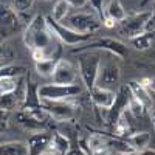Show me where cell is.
Returning <instances> with one entry per match:
<instances>
[{
  "instance_id": "6da1fadb",
  "label": "cell",
  "mask_w": 155,
  "mask_h": 155,
  "mask_svg": "<svg viewBox=\"0 0 155 155\" xmlns=\"http://www.w3.org/2000/svg\"><path fill=\"white\" fill-rule=\"evenodd\" d=\"M54 34L50 31L47 20L44 16H34L30 23L27 25V28L23 31V42L30 48V51L33 50H45L51 56L53 54V50H59L61 47L54 42Z\"/></svg>"
},
{
  "instance_id": "8d00e7d4",
  "label": "cell",
  "mask_w": 155,
  "mask_h": 155,
  "mask_svg": "<svg viewBox=\"0 0 155 155\" xmlns=\"http://www.w3.org/2000/svg\"><path fill=\"white\" fill-rule=\"evenodd\" d=\"M92 155H112L107 149H104V150H98V152H93Z\"/></svg>"
},
{
  "instance_id": "b9f144b4",
  "label": "cell",
  "mask_w": 155,
  "mask_h": 155,
  "mask_svg": "<svg viewBox=\"0 0 155 155\" xmlns=\"http://www.w3.org/2000/svg\"><path fill=\"white\" fill-rule=\"evenodd\" d=\"M42 155H56V153H53V152H50V150H47V152H44Z\"/></svg>"
},
{
  "instance_id": "ba28073f",
  "label": "cell",
  "mask_w": 155,
  "mask_h": 155,
  "mask_svg": "<svg viewBox=\"0 0 155 155\" xmlns=\"http://www.w3.org/2000/svg\"><path fill=\"white\" fill-rule=\"evenodd\" d=\"M79 50H106V51L115 54L116 58H120V59H124V58H127V54H129L126 44H123L121 41H116V39H112V37L96 39L95 42L85 44V45H84L82 48H79ZM79 50H78V51H79Z\"/></svg>"
},
{
  "instance_id": "44dd1931",
  "label": "cell",
  "mask_w": 155,
  "mask_h": 155,
  "mask_svg": "<svg viewBox=\"0 0 155 155\" xmlns=\"http://www.w3.org/2000/svg\"><path fill=\"white\" fill-rule=\"evenodd\" d=\"M153 31H144V33H141L132 39H129V42H130V45L135 48V50H140V51H146L150 48L152 42H153Z\"/></svg>"
},
{
  "instance_id": "5b68a950",
  "label": "cell",
  "mask_w": 155,
  "mask_h": 155,
  "mask_svg": "<svg viewBox=\"0 0 155 155\" xmlns=\"http://www.w3.org/2000/svg\"><path fill=\"white\" fill-rule=\"evenodd\" d=\"M45 20H47V25H48L50 31L54 34V37L59 39V41L64 42L65 45L84 44V42L90 41V39H92V36H93V34H81V33H78V31L68 28L67 25H62V23L53 20V17H51V16H47Z\"/></svg>"
},
{
  "instance_id": "4dcf8cb0",
  "label": "cell",
  "mask_w": 155,
  "mask_h": 155,
  "mask_svg": "<svg viewBox=\"0 0 155 155\" xmlns=\"http://www.w3.org/2000/svg\"><path fill=\"white\" fill-rule=\"evenodd\" d=\"M129 112H130L135 118H141V116L144 115V112H146V109L140 104V102L132 96V99H130V104H129Z\"/></svg>"
},
{
  "instance_id": "ffe728a7",
  "label": "cell",
  "mask_w": 155,
  "mask_h": 155,
  "mask_svg": "<svg viewBox=\"0 0 155 155\" xmlns=\"http://www.w3.org/2000/svg\"><path fill=\"white\" fill-rule=\"evenodd\" d=\"M126 16H127V12H126V9L121 5L120 0H110L109 5L106 6V17L112 19L116 23L123 22L126 19Z\"/></svg>"
},
{
  "instance_id": "e575fe53",
  "label": "cell",
  "mask_w": 155,
  "mask_h": 155,
  "mask_svg": "<svg viewBox=\"0 0 155 155\" xmlns=\"http://www.w3.org/2000/svg\"><path fill=\"white\" fill-rule=\"evenodd\" d=\"M102 25H104V27H107V28H113L115 25H116V22H113L112 19H109V17H106L104 20H102Z\"/></svg>"
},
{
  "instance_id": "ab89813d",
  "label": "cell",
  "mask_w": 155,
  "mask_h": 155,
  "mask_svg": "<svg viewBox=\"0 0 155 155\" xmlns=\"http://www.w3.org/2000/svg\"><path fill=\"white\" fill-rule=\"evenodd\" d=\"M149 88L152 92H155V78H150V84H149Z\"/></svg>"
},
{
  "instance_id": "9c48e42d",
  "label": "cell",
  "mask_w": 155,
  "mask_h": 155,
  "mask_svg": "<svg viewBox=\"0 0 155 155\" xmlns=\"http://www.w3.org/2000/svg\"><path fill=\"white\" fill-rule=\"evenodd\" d=\"M41 106L54 121H68L74 116V109L68 101H41Z\"/></svg>"
},
{
  "instance_id": "52a82bcc",
  "label": "cell",
  "mask_w": 155,
  "mask_h": 155,
  "mask_svg": "<svg viewBox=\"0 0 155 155\" xmlns=\"http://www.w3.org/2000/svg\"><path fill=\"white\" fill-rule=\"evenodd\" d=\"M102 22L93 16V14H88V12H78V14L71 16L68 19L67 27L81 33V34H93L95 31H98L101 28Z\"/></svg>"
},
{
  "instance_id": "1f68e13d",
  "label": "cell",
  "mask_w": 155,
  "mask_h": 155,
  "mask_svg": "<svg viewBox=\"0 0 155 155\" xmlns=\"http://www.w3.org/2000/svg\"><path fill=\"white\" fill-rule=\"evenodd\" d=\"M90 5L93 6V9H96V12L99 14V20L102 22L106 19V8H104V0H88Z\"/></svg>"
},
{
  "instance_id": "3957f363",
  "label": "cell",
  "mask_w": 155,
  "mask_h": 155,
  "mask_svg": "<svg viewBox=\"0 0 155 155\" xmlns=\"http://www.w3.org/2000/svg\"><path fill=\"white\" fill-rule=\"evenodd\" d=\"M82 93L81 85L71 84V85H61V84H44L39 85L37 95L41 101H70L78 98Z\"/></svg>"
},
{
  "instance_id": "7a4b0ae2",
  "label": "cell",
  "mask_w": 155,
  "mask_h": 155,
  "mask_svg": "<svg viewBox=\"0 0 155 155\" xmlns=\"http://www.w3.org/2000/svg\"><path fill=\"white\" fill-rule=\"evenodd\" d=\"M8 3H0V42L12 37L14 34L25 31L28 22Z\"/></svg>"
},
{
  "instance_id": "cb8c5ba5",
  "label": "cell",
  "mask_w": 155,
  "mask_h": 155,
  "mask_svg": "<svg viewBox=\"0 0 155 155\" xmlns=\"http://www.w3.org/2000/svg\"><path fill=\"white\" fill-rule=\"evenodd\" d=\"M27 73L28 70L23 65H2L0 67V79H3V78H20Z\"/></svg>"
},
{
  "instance_id": "8fae6325",
  "label": "cell",
  "mask_w": 155,
  "mask_h": 155,
  "mask_svg": "<svg viewBox=\"0 0 155 155\" xmlns=\"http://www.w3.org/2000/svg\"><path fill=\"white\" fill-rule=\"evenodd\" d=\"M51 78H53V82L54 84L71 85V84H76L78 71H76V67L73 65V64H70L65 59H59Z\"/></svg>"
},
{
  "instance_id": "74e56055",
  "label": "cell",
  "mask_w": 155,
  "mask_h": 155,
  "mask_svg": "<svg viewBox=\"0 0 155 155\" xmlns=\"http://www.w3.org/2000/svg\"><path fill=\"white\" fill-rule=\"evenodd\" d=\"M68 155H85L81 149H76V150H70V153Z\"/></svg>"
},
{
  "instance_id": "277c9868",
  "label": "cell",
  "mask_w": 155,
  "mask_h": 155,
  "mask_svg": "<svg viewBox=\"0 0 155 155\" xmlns=\"http://www.w3.org/2000/svg\"><path fill=\"white\" fill-rule=\"evenodd\" d=\"M99 68H101L99 54L87 53V54H82L78 59V73H79L84 85L87 87V90H90V92L96 87Z\"/></svg>"
},
{
  "instance_id": "f1b7e54d",
  "label": "cell",
  "mask_w": 155,
  "mask_h": 155,
  "mask_svg": "<svg viewBox=\"0 0 155 155\" xmlns=\"http://www.w3.org/2000/svg\"><path fill=\"white\" fill-rule=\"evenodd\" d=\"M20 78H3L0 79V93H14Z\"/></svg>"
},
{
  "instance_id": "7c38bea8",
  "label": "cell",
  "mask_w": 155,
  "mask_h": 155,
  "mask_svg": "<svg viewBox=\"0 0 155 155\" xmlns=\"http://www.w3.org/2000/svg\"><path fill=\"white\" fill-rule=\"evenodd\" d=\"M120 78H121V70L120 67L113 62H107L102 65L101 64V68H99V74H98V82L99 87H104L109 88L112 85H116L120 82ZM96 82V84H98Z\"/></svg>"
},
{
  "instance_id": "603a6c76",
  "label": "cell",
  "mask_w": 155,
  "mask_h": 155,
  "mask_svg": "<svg viewBox=\"0 0 155 155\" xmlns=\"http://www.w3.org/2000/svg\"><path fill=\"white\" fill-rule=\"evenodd\" d=\"M107 143H109V140L101 134H90V137L87 138V146L90 149V153L104 150L107 147Z\"/></svg>"
},
{
  "instance_id": "d6a6232c",
  "label": "cell",
  "mask_w": 155,
  "mask_h": 155,
  "mask_svg": "<svg viewBox=\"0 0 155 155\" xmlns=\"http://www.w3.org/2000/svg\"><path fill=\"white\" fill-rule=\"evenodd\" d=\"M65 2L73 8H84L88 3V0H65Z\"/></svg>"
},
{
  "instance_id": "30bf717a",
  "label": "cell",
  "mask_w": 155,
  "mask_h": 155,
  "mask_svg": "<svg viewBox=\"0 0 155 155\" xmlns=\"http://www.w3.org/2000/svg\"><path fill=\"white\" fill-rule=\"evenodd\" d=\"M130 99H132V93H130V90H129V87L127 85L120 87L118 93H116L113 106L107 110L109 112V115H107V123L113 126L116 123V120H118L124 112H127L129 104H130Z\"/></svg>"
},
{
  "instance_id": "7bdbcfd3",
  "label": "cell",
  "mask_w": 155,
  "mask_h": 155,
  "mask_svg": "<svg viewBox=\"0 0 155 155\" xmlns=\"http://www.w3.org/2000/svg\"><path fill=\"white\" fill-rule=\"evenodd\" d=\"M116 155H137V152L135 153H116Z\"/></svg>"
},
{
  "instance_id": "9a60e30c",
  "label": "cell",
  "mask_w": 155,
  "mask_h": 155,
  "mask_svg": "<svg viewBox=\"0 0 155 155\" xmlns=\"http://www.w3.org/2000/svg\"><path fill=\"white\" fill-rule=\"evenodd\" d=\"M14 120H16V123L23 129V130H27V132H30V134L44 132L45 127H47V124L34 120L33 116H30L25 110H17L16 115H14Z\"/></svg>"
},
{
  "instance_id": "83f0119b",
  "label": "cell",
  "mask_w": 155,
  "mask_h": 155,
  "mask_svg": "<svg viewBox=\"0 0 155 155\" xmlns=\"http://www.w3.org/2000/svg\"><path fill=\"white\" fill-rule=\"evenodd\" d=\"M107 146H110L116 153H135L137 150L127 143L126 140H121V138H116V140H110Z\"/></svg>"
},
{
  "instance_id": "4316f807",
  "label": "cell",
  "mask_w": 155,
  "mask_h": 155,
  "mask_svg": "<svg viewBox=\"0 0 155 155\" xmlns=\"http://www.w3.org/2000/svg\"><path fill=\"white\" fill-rule=\"evenodd\" d=\"M113 129H115V135L118 138H123L130 132V124H129V120H127V112H124L120 118L116 120V123L113 124Z\"/></svg>"
},
{
  "instance_id": "8992f818",
  "label": "cell",
  "mask_w": 155,
  "mask_h": 155,
  "mask_svg": "<svg viewBox=\"0 0 155 155\" xmlns=\"http://www.w3.org/2000/svg\"><path fill=\"white\" fill-rule=\"evenodd\" d=\"M152 17V11H141L126 16L123 22H120V34L127 39H132L146 31V25Z\"/></svg>"
},
{
  "instance_id": "2e32d148",
  "label": "cell",
  "mask_w": 155,
  "mask_h": 155,
  "mask_svg": "<svg viewBox=\"0 0 155 155\" xmlns=\"http://www.w3.org/2000/svg\"><path fill=\"white\" fill-rule=\"evenodd\" d=\"M127 87H129V90H130V93H132V96L140 102L141 106H143L146 110H152L153 107V102H152V96H150V93H149V90L141 84L140 81H130L127 84Z\"/></svg>"
},
{
  "instance_id": "d6986e66",
  "label": "cell",
  "mask_w": 155,
  "mask_h": 155,
  "mask_svg": "<svg viewBox=\"0 0 155 155\" xmlns=\"http://www.w3.org/2000/svg\"><path fill=\"white\" fill-rule=\"evenodd\" d=\"M150 140H152V137H150L149 132L141 130V132H135V134H132V135H129L126 141L138 152V150L146 149V147L150 144Z\"/></svg>"
},
{
  "instance_id": "f35d334b",
  "label": "cell",
  "mask_w": 155,
  "mask_h": 155,
  "mask_svg": "<svg viewBox=\"0 0 155 155\" xmlns=\"http://www.w3.org/2000/svg\"><path fill=\"white\" fill-rule=\"evenodd\" d=\"M150 2H153V0H140V8H143V6L149 5Z\"/></svg>"
},
{
  "instance_id": "5bb4252c",
  "label": "cell",
  "mask_w": 155,
  "mask_h": 155,
  "mask_svg": "<svg viewBox=\"0 0 155 155\" xmlns=\"http://www.w3.org/2000/svg\"><path fill=\"white\" fill-rule=\"evenodd\" d=\"M90 93H92L90 96H92L93 104H95L96 107H99V109H106V110H109V109L113 106L115 98H116V93L113 92V90L99 87V85H96Z\"/></svg>"
},
{
  "instance_id": "836d02e7",
  "label": "cell",
  "mask_w": 155,
  "mask_h": 155,
  "mask_svg": "<svg viewBox=\"0 0 155 155\" xmlns=\"http://www.w3.org/2000/svg\"><path fill=\"white\" fill-rule=\"evenodd\" d=\"M137 155H155V149L146 147V149H143V150H138Z\"/></svg>"
},
{
  "instance_id": "f546056e",
  "label": "cell",
  "mask_w": 155,
  "mask_h": 155,
  "mask_svg": "<svg viewBox=\"0 0 155 155\" xmlns=\"http://www.w3.org/2000/svg\"><path fill=\"white\" fill-rule=\"evenodd\" d=\"M34 0H12V8H14L19 14H27L33 8Z\"/></svg>"
},
{
  "instance_id": "d590c367",
  "label": "cell",
  "mask_w": 155,
  "mask_h": 155,
  "mask_svg": "<svg viewBox=\"0 0 155 155\" xmlns=\"http://www.w3.org/2000/svg\"><path fill=\"white\" fill-rule=\"evenodd\" d=\"M5 54H6V48H5V45L0 44V59H3Z\"/></svg>"
},
{
  "instance_id": "d4e9b609",
  "label": "cell",
  "mask_w": 155,
  "mask_h": 155,
  "mask_svg": "<svg viewBox=\"0 0 155 155\" xmlns=\"http://www.w3.org/2000/svg\"><path fill=\"white\" fill-rule=\"evenodd\" d=\"M14 109H20L14 93H0V110L12 112Z\"/></svg>"
},
{
  "instance_id": "60d3db41",
  "label": "cell",
  "mask_w": 155,
  "mask_h": 155,
  "mask_svg": "<svg viewBox=\"0 0 155 155\" xmlns=\"http://www.w3.org/2000/svg\"><path fill=\"white\" fill-rule=\"evenodd\" d=\"M150 116H152V124H153V127H155V109L150 110Z\"/></svg>"
},
{
  "instance_id": "ac0fdd59",
  "label": "cell",
  "mask_w": 155,
  "mask_h": 155,
  "mask_svg": "<svg viewBox=\"0 0 155 155\" xmlns=\"http://www.w3.org/2000/svg\"><path fill=\"white\" fill-rule=\"evenodd\" d=\"M0 155H28V146L23 141L0 143Z\"/></svg>"
},
{
  "instance_id": "484cf974",
  "label": "cell",
  "mask_w": 155,
  "mask_h": 155,
  "mask_svg": "<svg viewBox=\"0 0 155 155\" xmlns=\"http://www.w3.org/2000/svg\"><path fill=\"white\" fill-rule=\"evenodd\" d=\"M70 8H71V6L65 2V0H58V2L54 3V6H53V14H51L53 20H56V22L61 23L64 19L67 17Z\"/></svg>"
},
{
  "instance_id": "7402d4cb",
  "label": "cell",
  "mask_w": 155,
  "mask_h": 155,
  "mask_svg": "<svg viewBox=\"0 0 155 155\" xmlns=\"http://www.w3.org/2000/svg\"><path fill=\"white\" fill-rule=\"evenodd\" d=\"M58 56L54 58H48L45 61H41V62H34V65H36V71L41 74V76H53V71L56 68V64H58Z\"/></svg>"
},
{
  "instance_id": "4fadbf2b",
  "label": "cell",
  "mask_w": 155,
  "mask_h": 155,
  "mask_svg": "<svg viewBox=\"0 0 155 155\" xmlns=\"http://www.w3.org/2000/svg\"><path fill=\"white\" fill-rule=\"evenodd\" d=\"M51 141V134L44 130V132H36L28 137L27 146H28V155H42L44 152L48 150Z\"/></svg>"
},
{
  "instance_id": "e0dca14e",
  "label": "cell",
  "mask_w": 155,
  "mask_h": 155,
  "mask_svg": "<svg viewBox=\"0 0 155 155\" xmlns=\"http://www.w3.org/2000/svg\"><path fill=\"white\" fill-rule=\"evenodd\" d=\"M48 150L56 153V155H68L71 150L70 138L61 132H53L51 134V141H50Z\"/></svg>"
}]
</instances>
